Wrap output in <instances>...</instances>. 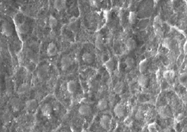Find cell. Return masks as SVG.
<instances>
[{
    "label": "cell",
    "mask_w": 187,
    "mask_h": 132,
    "mask_svg": "<svg viewBox=\"0 0 187 132\" xmlns=\"http://www.w3.org/2000/svg\"><path fill=\"white\" fill-rule=\"evenodd\" d=\"M175 76V73L173 70H168L163 73V78L165 80L167 81H170L173 80V78Z\"/></svg>",
    "instance_id": "cell-18"
},
{
    "label": "cell",
    "mask_w": 187,
    "mask_h": 132,
    "mask_svg": "<svg viewBox=\"0 0 187 132\" xmlns=\"http://www.w3.org/2000/svg\"><path fill=\"white\" fill-rule=\"evenodd\" d=\"M73 61L70 56H67V55H65V56H63L61 58V70L63 71H66V70H69V69L71 67V66L73 65Z\"/></svg>",
    "instance_id": "cell-2"
},
{
    "label": "cell",
    "mask_w": 187,
    "mask_h": 132,
    "mask_svg": "<svg viewBox=\"0 0 187 132\" xmlns=\"http://www.w3.org/2000/svg\"><path fill=\"white\" fill-rule=\"evenodd\" d=\"M154 32H155L156 35L160 37H163L164 36V31H163L162 26H154Z\"/></svg>",
    "instance_id": "cell-27"
},
{
    "label": "cell",
    "mask_w": 187,
    "mask_h": 132,
    "mask_svg": "<svg viewBox=\"0 0 187 132\" xmlns=\"http://www.w3.org/2000/svg\"><path fill=\"white\" fill-rule=\"evenodd\" d=\"M77 87L78 85L76 81L71 80L70 81L67 82V90L69 93H70V94H73V93H76V90H77Z\"/></svg>",
    "instance_id": "cell-11"
},
{
    "label": "cell",
    "mask_w": 187,
    "mask_h": 132,
    "mask_svg": "<svg viewBox=\"0 0 187 132\" xmlns=\"http://www.w3.org/2000/svg\"><path fill=\"white\" fill-rule=\"evenodd\" d=\"M89 4L91 7L93 8H99L101 6V2L100 1H97V0H91L89 1Z\"/></svg>",
    "instance_id": "cell-35"
},
{
    "label": "cell",
    "mask_w": 187,
    "mask_h": 132,
    "mask_svg": "<svg viewBox=\"0 0 187 132\" xmlns=\"http://www.w3.org/2000/svg\"><path fill=\"white\" fill-rule=\"evenodd\" d=\"M47 70H46L45 67L40 69L39 71L38 72V76L41 79L44 78L47 76Z\"/></svg>",
    "instance_id": "cell-32"
},
{
    "label": "cell",
    "mask_w": 187,
    "mask_h": 132,
    "mask_svg": "<svg viewBox=\"0 0 187 132\" xmlns=\"http://www.w3.org/2000/svg\"><path fill=\"white\" fill-rule=\"evenodd\" d=\"M109 102L106 99H102L98 102V105H97V108L100 111H104L108 108Z\"/></svg>",
    "instance_id": "cell-22"
},
{
    "label": "cell",
    "mask_w": 187,
    "mask_h": 132,
    "mask_svg": "<svg viewBox=\"0 0 187 132\" xmlns=\"http://www.w3.org/2000/svg\"><path fill=\"white\" fill-rule=\"evenodd\" d=\"M95 46L98 48L99 50H103L104 47L103 45V36L101 34H98L96 37L95 40Z\"/></svg>",
    "instance_id": "cell-14"
},
{
    "label": "cell",
    "mask_w": 187,
    "mask_h": 132,
    "mask_svg": "<svg viewBox=\"0 0 187 132\" xmlns=\"http://www.w3.org/2000/svg\"><path fill=\"white\" fill-rule=\"evenodd\" d=\"M115 102H116L115 95H113V94L110 95L109 97V103L111 104L112 106V105H114L115 104Z\"/></svg>",
    "instance_id": "cell-37"
},
{
    "label": "cell",
    "mask_w": 187,
    "mask_h": 132,
    "mask_svg": "<svg viewBox=\"0 0 187 132\" xmlns=\"http://www.w3.org/2000/svg\"><path fill=\"white\" fill-rule=\"evenodd\" d=\"M137 20V14L134 11H130L129 14V17H128V20L130 24H134L136 22Z\"/></svg>",
    "instance_id": "cell-28"
},
{
    "label": "cell",
    "mask_w": 187,
    "mask_h": 132,
    "mask_svg": "<svg viewBox=\"0 0 187 132\" xmlns=\"http://www.w3.org/2000/svg\"><path fill=\"white\" fill-rule=\"evenodd\" d=\"M11 105L14 111H18L20 110H21L22 107H23V102L20 99L14 98V99H13L11 100Z\"/></svg>",
    "instance_id": "cell-12"
},
{
    "label": "cell",
    "mask_w": 187,
    "mask_h": 132,
    "mask_svg": "<svg viewBox=\"0 0 187 132\" xmlns=\"http://www.w3.org/2000/svg\"><path fill=\"white\" fill-rule=\"evenodd\" d=\"M148 67V61L147 59L142 60L141 62L139 63V66H138V70L141 74H144L145 73Z\"/></svg>",
    "instance_id": "cell-20"
},
{
    "label": "cell",
    "mask_w": 187,
    "mask_h": 132,
    "mask_svg": "<svg viewBox=\"0 0 187 132\" xmlns=\"http://www.w3.org/2000/svg\"><path fill=\"white\" fill-rule=\"evenodd\" d=\"M58 20L54 16H50L49 19H48V25H49V26L51 29H54V28L58 26Z\"/></svg>",
    "instance_id": "cell-25"
},
{
    "label": "cell",
    "mask_w": 187,
    "mask_h": 132,
    "mask_svg": "<svg viewBox=\"0 0 187 132\" xmlns=\"http://www.w3.org/2000/svg\"><path fill=\"white\" fill-rule=\"evenodd\" d=\"M163 24V21H162V19L160 18V16H157V17L154 18V26H161Z\"/></svg>",
    "instance_id": "cell-36"
},
{
    "label": "cell",
    "mask_w": 187,
    "mask_h": 132,
    "mask_svg": "<svg viewBox=\"0 0 187 132\" xmlns=\"http://www.w3.org/2000/svg\"><path fill=\"white\" fill-rule=\"evenodd\" d=\"M125 45H126V47L128 50H133V49H135V48H136L137 43L136 41L134 39H132V38H129V39H127V40L126 41Z\"/></svg>",
    "instance_id": "cell-19"
},
{
    "label": "cell",
    "mask_w": 187,
    "mask_h": 132,
    "mask_svg": "<svg viewBox=\"0 0 187 132\" xmlns=\"http://www.w3.org/2000/svg\"><path fill=\"white\" fill-rule=\"evenodd\" d=\"M53 5L55 9L59 11H64L66 8V7H67V2H66L65 0H56V1L54 2Z\"/></svg>",
    "instance_id": "cell-13"
},
{
    "label": "cell",
    "mask_w": 187,
    "mask_h": 132,
    "mask_svg": "<svg viewBox=\"0 0 187 132\" xmlns=\"http://www.w3.org/2000/svg\"><path fill=\"white\" fill-rule=\"evenodd\" d=\"M104 67H106L109 72H112L115 69V61H113L112 58H109L108 61L104 63Z\"/></svg>",
    "instance_id": "cell-24"
},
{
    "label": "cell",
    "mask_w": 187,
    "mask_h": 132,
    "mask_svg": "<svg viewBox=\"0 0 187 132\" xmlns=\"http://www.w3.org/2000/svg\"><path fill=\"white\" fill-rule=\"evenodd\" d=\"M81 132H87V131H85V130H82Z\"/></svg>",
    "instance_id": "cell-39"
},
{
    "label": "cell",
    "mask_w": 187,
    "mask_h": 132,
    "mask_svg": "<svg viewBox=\"0 0 187 132\" xmlns=\"http://www.w3.org/2000/svg\"><path fill=\"white\" fill-rule=\"evenodd\" d=\"M125 64H126V67L128 69H132L135 64V59L133 58H132V57H127L125 59Z\"/></svg>",
    "instance_id": "cell-26"
},
{
    "label": "cell",
    "mask_w": 187,
    "mask_h": 132,
    "mask_svg": "<svg viewBox=\"0 0 187 132\" xmlns=\"http://www.w3.org/2000/svg\"><path fill=\"white\" fill-rule=\"evenodd\" d=\"M17 30L18 31L19 33L20 34H26L29 30V26L26 23H20L17 25Z\"/></svg>",
    "instance_id": "cell-21"
},
{
    "label": "cell",
    "mask_w": 187,
    "mask_h": 132,
    "mask_svg": "<svg viewBox=\"0 0 187 132\" xmlns=\"http://www.w3.org/2000/svg\"><path fill=\"white\" fill-rule=\"evenodd\" d=\"M163 46L169 50H171L174 46V42L171 38L166 37L163 41Z\"/></svg>",
    "instance_id": "cell-17"
},
{
    "label": "cell",
    "mask_w": 187,
    "mask_h": 132,
    "mask_svg": "<svg viewBox=\"0 0 187 132\" xmlns=\"http://www.w3.org/2000/svg\"><path fill=\"white\" fill-rule=\"evenodd\" d=\"M135 119L138 120H143V119L145 118V112H144L143 110L141 109V108H138V111H137L136 113H135Z\"/></svg>",
    "instance_id": "cell-30"
},
{
    "label": "cell",
    "mask_w": 187,
    "mask_h": 132,
    "mask_svg": "<svg viewBox=\"0 0 187 132\" xmlns=\"http://www.w3.org/2000/svg\"><path fill=\"white\" fill-rule=\"evenodd\" d=\"M124 83L123 81H118L115 85L114 88H113V91H114L115 94H121L123 93V90H124Z\"/></svg>",
    "instance_id": "cell-15"
},
{
    "label": "cell",
    "mask_w": 187,
    "mask_h": 132,
    "mask_svg": "<svg viewBox=\"0 0 187 132\" xmlns=\"http://www.w3.org/2000/svg\"><path fill=\"white\" fill-rule=\"evenodd\" d=\"M47 53L48 56H54L58 53V47L56 44L54 43H50L48 45L47 49Z\"/></svg>",
    "instance_id": "cell-10"
},
{
    "label": "cell",
    "mask_w": 187,
    "mask_h": 132,
    "mask_svg": "<svg viewBox=\"0 0 187 132\" xmlns=\"http://www.w3.org/2000/svg\"><path fill=\"white\" fill-rule=\"evenodd\" d=\"M184 117H185V116H184V114H183V113H180V114H178L177 116L176 117H175L174 119V121L175 122L177 123V124H178V123L181 122L183 120Z\"/></svg>",
    "instance_id": "cell-34"
},
{
    "label": "cell",
    "mask_w": 187,
    "mask_h": 132,
    "mask_svg": "<svg viewBox=\"0 0 187 132\" xmlns=\"http://www.w3.org/2000/svg\"><path fill=\"white\" fill-rule=\"evenodd\" d=\"M157 122H151L148 125V129L149 132H157Z\"/></svg>",
    "instance_id": "cell-33"
},
{
    "label": "cell",
    "mask_w": 187,
    "mask_h": 132,
    "mask_svg": "<svg viewBox=\"0 0 187 132\" xmlns=\"http://www.w3.org/2000/svg\"><path fill=\"white\" fill-rule=\"evenodd\" d=\"M159 116L161 117L162 119H169L172 116V113L171 111L170 108L166 105L164 106H160L157 110Z\"/></svg>",
    "instance_id": "cell-1"
},
{
    "label": "cell",
    "mask_w": 187,
    "mask_h": 132,
    "mask_svg": "<svg viewBox=\"0 0 187 132\" xmlns=\"http://www.w3.org/2000/svg\"><path fill=\"white\" fill-rule=\"evenodd\" d=\"M41 114H43L44 117H50L51 114H52V108L50 104L46 103L42 105V107H41Z\"/></svg>",
    "instance_id": "cell-7"
},
{
    "label": "cell",
    "mask_w": 187,
    "mask_h": 132,
    "mask_svg": "<svg viewBox=\"0 0 187 132\" xmlns=\"http://www.w3.org/2000/svg\"><path fill=\"white\" fill-rule=\"evenodd\" d=\"M100 124H101V126L103 128L105 129V130H109L112 124L111 117L108 115L103 116L101 120H100Z\"/></svg>",
    "instance_id": "cell-3"
},
{
    "label": "cell",
    "mask_w": 187,
    "mask_h": 132,
    "mask_svg": "<svg viewBox=\"0 0 187 132\" xmlns=\"http://www.w3.org/2000/svg\"><path fill=\"white\" fill-rule=\"evenodd\" d=\"M78 111H79V114L80 115L84 116V117H88V116H89L91 114L92 110H91V108L89 105H82L79 106Z\"/></svg>",
    "instance_id": "cell-8"
},
{
    "label": "cell",
    "mask_w": 187,
    "mask_h": 132,
    "mask_svg": "<svg viewBox=\"0 0 187 132\" xmlns=\"http://www.w3.org/2000/svg\"><path fill=\"white\" fill-rule=\"evenodd\" d=\"M2 34L6 37H10L13 34V29L11 25L7 22L3 23L2 26Z\"/></svg>",
    "instance_id": "cell-6"
},
{
    "label": "cell",
    "mask_w": 187,
    "mask_h": 132,
    "mask_svg": "<svg viewBox=\"0 0 187 132\" xmlns=\"http://www.w3.org/2000/svg\"><path fill=\"white\" fill-rule=\"evenodd\" d=\"M137 82H138V84L141 87H147L148 84V82H149V79H148V76H145V74H141L138 77L137 79Z\"/></svg>",
    "instance_id": "cell-9"
},
{
    "label": "cell",
    "mask_w": 187,
    "mask_h": 132,
    "mask_svg": "<svg viewBox=\"0 0 187 132\" xmlns=\"http://www.w3.org/2000/svg\"><path fill=\"white\" fill-rule=\"evenodd\" d=\"M82 59L87 64H91L95 61V58H94L93 55L91 53H89V52L83 53L82 56Z\"/></svg>",
    "instance_id": "cell-16"
},
{
    "label": "cell",
    "mask_w": 187,
    "mask_h": 132,
    "mask_svg": "<svg viewBox=\"0 0 187 132\" xmlns=\"http://www.w3.org/2000/svg\"><path fill=\"white\" fill-rule=\"evenodd\" d=\"M29 86L27 84H22L18 88V93L19 94H23V93H26L29 90Z\"/></svg>",
    "instance_id": "cell-29"
},
{
    "label": "cell",
    "mask_w": 187,
    "mask_h": 132,
    "mask_svg": "<svg viewBox=\"0 0 187 132\" xmlns=\"http://www.w3.org/2000/svg\"><path fill=\"white\" fill-rule=\"evenodd\" d=\"M25 106H26V108L28 111H30V112H33L37 109L38 106V101L34 99H29L25 102Z\"/></svg>",
    "instance_id": "cell-5"
},
{
    "label": "cell",
    "mask_w": 187,
    "mask_h": 132,
    "mask_svg": "<svg viewBox=\"0 0 187 132\" xmlns=\"http://www.w3.org/2000/svg\"><path fill=\"white\" fill-rule=\"evenodd\" d=\"M123 124L126 127H132L133 125V119H132V116H127L123 120Z\"/></svg>",
    "instance_id": "cell-31"
},
{
    "label": "cell",
    "mask_w": 187,
    "mask_h": 132,
    "mask_svg": "<svg viewBox=\"0 0 187 132\" xmlns=\"http://www.w3.org/2000/svg\"><path fill=\"white\" fill-rule=\"evenodd\" d=\"M183 52L185 55H187V40L186 41L183 45Z\"/></svg>",
    "instance_id": "cell-38"
},
{
    "label": "cell",
    "mask_w": 187,
    "mask_h": 132,
    "mask_svg": "<svg viewBox=\"0 0 187 132\" xmlns=\"http://www.w3.org/2000/svg\"><path fill=\"white\" fill-rule=\"evenodd\" d=\"M178 81L183 87L187 89V73H183L180 75L178 77Z\"/></svg>",
    "instance_id": "cell-23"
},
{
    "label": "cell",
    "mask_w": 187,
    "mask_h": 132,
    "mask_svg": "<svg viewBox=\"0 0 187 132\" xmlns=\"http://www.w3.org/2000/svg\"><path fill=\"white\" fill-rule=\"evenodd\" d=\"M114 113L115 116L118 118H122L124 117L126 113V108L123 104H117L114 108Z\"/></svg>",
    "instance_id": "cell-4"
}]
</instances>
